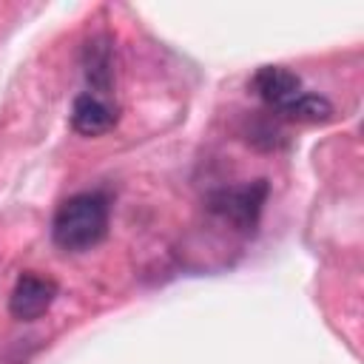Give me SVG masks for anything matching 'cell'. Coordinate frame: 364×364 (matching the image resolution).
I'll list each match as a JSON object with an SVG mask.
<instances>
[{
  "mask_svg": "<svg viewBox=\"0 0 364 364\" xmlns=\"http://www.w3.org/2000/svg\"><path fill=\"white\" fill-rule=\"evenodd\" d=\"M108 199L100 191H82L68 196L51 222V236L63 250H88L108 233Z\"/></svg>",
  "mask_w": 364,
  "mask_h": 364,
  "instance_id": "6da1fadb",
  "label": "cell"
},
{
  "mask_svg": "<svg viewBox=\"0 0 364 364\" xmlns=\"http://www.w3.org/2000/svg\"><path fill=\"white\" fill-rule=\"evenodd\" d=\"M282 117H287V119H296V122H327L330 117H333V105L324 100V97H318V94H307V91H301L284 111H279Z\"/></svg>",
  "mask_w": 364,
  "mask_h": 364,
  "instance_id": "8992f818",
  "label": "cell"
},
{
  "mask_svg": "<svg viewBox=\"0 0 364 364\" xmlns=\"http://www.w3.org/2000/svg\"><path fill=\"white\" fill-rule=\"evenodd\" d=\"M267 202V182L264 179H253L245 185H233V188H219L208 196V208L213 216H219L222 222L233 225L236 230H253L259 222V213Z\"/></svg>",
  "mask_w": 364,
  "mask_h": 364,
  "instance_id": "7a4b0ae2",
  "label": "cell"
},
{
  "mask_svg": "<svg viewBox=\"0 0 364 364\" xmlns=\"http://www.w3.org/2000/svg\"><path fill=\"white\" fill-rule=\"evenodd\" d=\"M114 60H111V48L105 40H94L88 43V51H85V74L91 80V85H97L100 91H108L111 88V74H114Z\"/></svg>",
  "mask_w": 364,
  "mask_h": 364,
  "instance_id": "52a82bcc",
  "label": "cell"
},
{
  "mask_svg": "<svg viewBox=\"0 0 364 364\" xmlns=\"http://www.w3.org/2000/svg\"><path fill=\"white\" fill-rule=\"evenodd\" d=\"M117 122V108L97 94H80L71 105V125L77 134L85 136H100L105 131H111Z\"/></svg>",
  "mask_w": 364,
  "mask_h": 364,
  "instance_id": "5b68a950",
  "label": "cell"
},
{
  "mask_svg": "<svg viewBox=\"0 0 364 364\" xmlns=\"http://www.w3.org/2000/svg\"><path fill=\"white\" fill-rule=\"evenodd\" d=\"M250 88L264 105H270L273 111H284L301 94V80L284 65H262L253 74Z\"/></svg>",
  "mask_w": 364,
  "mask_h": 364,
  "instance_id": "277c9868",
  "label": "cell"
},
{
  "mask_svg": "<svg viewBox=\"0 0 364 364\" xmlns=\"http://www.w3.org/2000/svg\"><path fill=\"white\" fill-rule=\"evenodd\" d=\"M57 293H60V287L51 276L23 273L9 296V313L20 321H34L54 304Z\"/></svg>",
  "mask_w": 364,
  "mask_h": 364,
  "instance_id": "3957f363",
  "label": "cell"
}]
</instances>
